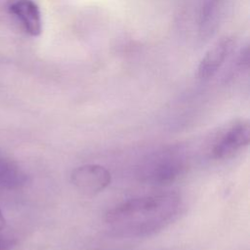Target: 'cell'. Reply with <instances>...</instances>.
I'll use <instances>...</instances> for the list:
<instances>
[{
  "label": "cell",
  "instance_id": "obj_1",
  "mask_svg": "<svg viewBox=\"0 0 250 250\" xmlns=\"http://www.w3.org/2000/svg\"><path fill=\"white\" fill-rule=\"evenodd\" d=\"M181 205L182 199L175 192L134 197L107 210L104 222L109 231L116 236H150L174 221Z\"/></svg>",
  "mask_w": 250,
  "mask_h": 250
},
{
  "label": "cell",
  "instance_id": "obj_3",
  "mask_svg": "<svg viewBox=\"0 0 250 250\" xmlns=\"http://www.w3.org/2000/svg\"><path fill=\"white\" fill-rule=\"evenodd\" d=\"M250 141V124L247 120H235L228 124L215 137L210 146L213 159L232 157L246 147Z\"/></svg>",
  "mask_w": 250,
  "mask_h": 250
},
{
  "label": "cell",
  "instance_id": "obj_8",
  "mask_svg": "<svg viewBox=\"0 0 250 250\" xmlns=\"http://www.w3.org/2000/svg\"><path fill=\"white\" fill-rule=\"evenodd\" d=\"M4 227H5V218H4V216H3V214H2V212H1V210H0V230H1Z\"/></svg>",
  "mask_w": 250,
  "mask_h": 250
},
{
  "label": "cell",
  "instance_id": "obj_2",
  "mask_svg": "<svg viewBox=\"0 0 250 250\" xmlns=\"http://www.w3.org/2000/svg\"><path fill=\"white\" fill-rule=\"evenodd\" d=\"M187 169L186 159L174 149H163L149 155L138 168L141 182L151 186H166L174 183Z\"/></svg>",
  "mask_w": 250,
  "mask_h": 250
},
{
  "label": "cell",
  "instance_id": "obj_9",
  "mask_svg": "<svg viewBox=\"0 0 250 250\" xmlns=\"http://www.w3.org/2000/svg\"><path fill=\"white\" fill-rule=\"evenodd\" d=\"M0 250H6V243L2 239H0Z\"/></svg>",
  "mask_w": 250,
  "mask_h": 250
},
{
  "label": "cell",
  "instance_id": "obj_4",
  "mask_svg": "<svg viewBox=\"0 0 250 250\" xmlns=\"http://www.w3.org/2000/svg\"><path fill=\"white\" fill-rule=\"evenodd\" d=\"M70 182L81 193L94 195L109 186L111 175L104 166L100 164H85L71 171Z\"/></svg>",
  "mask_w": 250,
  "mask_h": 250
},
{
  "label": "cell",
  "instance_id": "obj_5",
  "mask_svg": "<svg viewBox=\"0 0 250 250\" xmlns=\"http://www.w3.org/2000/svg\"><path fill=\"white\" fill-rule=\"evenodd\" d=\"M234 48V40L224 37L217 41L204 55L198 66V77L207 80L213 77L220 69L228 56Z\"/></svg>",
  "mask_w": 250,
  "mask_h": 250
},
{
  "label": "cell",
  "instance_id": "obj_7",
  "mask_svg": "<svg viewBox=\"0 0 250 250\" xmlns=\"http://www.w3.org/2000/svg\"><path fill=\"white\" fill-rule=\"evenodd\" d=\"M26 174L13 160L0 154V187L5 188H17L25 184Z\"/></svg>",
  "mask_w": 250,
  "mask_h": 250
},
{
  "label": "cell",
  "instance_id": "obj_6",
  "mask_svg": "<svg viewBox=\"0 0 250 250\" xmlns=\"http://www.w3.org/2000/svg\"><path fill=\"white\" fill-rule=\"evenodd\" d=\"M8 10L20 21L26 33L31 36H38L41 33V13L33 0H11Z\"/></svg>",
  "mask_w": 250,
  "mask_h": 250
}]
</instances>
